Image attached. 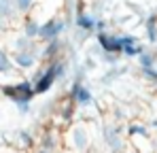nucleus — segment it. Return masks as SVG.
<instances>
[{"instance_id":"f257e3e1","label":"nucleus","mask_w":157,"mask_h":153,"mask_svg":"<svg viewBox=\"0 0 157 153\" xmlns=\"http://www.w3.org/2000/svg\"><path fill=\"white\" fill-rule=\"evenodd\" d=\"M66 75V62L64 60H53L47 66H43L40 70H36V75L32 76V85L36 94H45L51 89V85Z\"/></svg>"},{"instance_id":"f03ea898","label":"nucleus","mask_w":157,"mask_h":153,"mask_svg":"<svg viewBox=\"0 0 157 153\" xmlns=\"http://www.w3.org/2000/svg\"><path fill=\"white\" fill-rule=\"evenodd\" d=\"M2 94H4L6 98H11V100L15 102V106H17V104H21V102H30L36 92H34L32 81H19V83H15V85H4V87H2Z\"/></svg>"},{"instance_id":"7ed1b4c3","label":"nucleus","mask_w":157,"mask_h":153,"mask_svg":"<svg viewBox=\"0 0 157 153\" xmlns=\"http://www.w3.org/2000/svg\"><path fill=\"white\" fill-rule=\"evenodd\" d=\"M102 140L110 149V153L125 151V140L121 136V126H117V124H104V128H102Z\"/></svg>"},{"instance_id":"20e7f679","label":"nucleus","mask_w":157,"mask_h":153,"mask_svg":"<svg viewBox=\"0 0 157 153\" xmlns=\"http://www.w3.org/2000/svg\"><path fill=\"white\" fill-rule=\"evenodd\" d=\"M66 28H68V22H66V19H62V17H53V19H49V22L40 24V34H38V38H40L43 43L57 41V38L64 34Z\"/></svg>"},{"instance_id":"39448f33","label":"nucleus","mask_w":157,"mask_h":153,"mask_svg":"<svg viewBox=\"0 0 157 153\" xmlns=\"http://www.w3.org/2000/svg\"><path fill=\"white\" fill-rule=\"evenodd\" d=\"M96 43L102 47L104 53H117L123 55V45H121V34H113V32H98L96 34Z\"/></svg>"},{"instance_id":"423d86ee","label":"nucleus","mask_w":157,"mask_h":153,"mask_svg":"<svg viewBox=\"0 0 157 153\" xmlns=\"http://www.w3.org/2000/svg\"><path fill=\"white\" fill-rule=\"evenodd\" d=\"M70 100L75 104H78V106H91L94 104V94H91V89L85 83L72 81V85H70Z\"/></svg>"},{"instance_id":"0eeeda50","label":"nucleus","mask_w":157,"mask_h":153,"mask_svg":"<svg viewBox=\"0 0 157 153\" xmlns=\"http://www.w3.org/2000/svg\"><path fill=\"white\" fill-rule=\"evenodd\" d=\"M98 19L91 11H85V9H78V13L75 15V26L78 30L87 32V34H96L98 32Z\"/></svg>"},{"instance_id":"6e6552de","label":"nucleus","mask_w":157,"mask_h":153,"mask_svg":"<svg viewBox=\"0 0 157 153\" xmlns=\"http://www.w3.org/2000/svg\"><path fill=\"white\" fill-rule=\"evenodd\" d=\"M70 143L77 151H87L89 145H91V138H89V132L85 126H75L70 130Z\"/></svg>"},{"instance_id":"1a4fd4ad","label":"nucleus","mask_w":157,"mask_h":153,"mask_svg":"<svg viewBox=\"0 0 157 153\" xmlns=\"http://www.w3.org/2000/svg\"><path fill=\"white\" fill-rule=\"evenodd\" d=\"M38 49L34 51H15L11 57H13V64L19 68V70H30V68H34V64H36V60H38Z\"/></svg>"},{"instance_id":"9d476101","label":"nucleus","mask_w":157,"mask_h":153,"mask_svg":"<svg viewBox=\"0 0 157 153\" xmlns=\"http://www.w3.org/2000/svg\"><path fill=\"white\" fill-rule=\"evenodd\" d=\"M121 45H123V55L125 57H138L147 49V47L140 45L138 36H134V34H121Z\"/></svg>"},{"instance_id":"9b49d317","label":"nucleus","mask_w":157,"mask_h":153,"mask_svg":"<svg viewBox=\"0 0 157 153\" xmlns=\"http://www.w3.org/2000/svg\"><path fill=\"white\" fill-rule=\"evenodd\" d=\"M15 17H17L15 0H0V19L2 22H13Z\"/></svg>"},{"instance_id":"f8f14e48","label":"nucleus","mask_w":157,"mask_h":153,"mask_svg":"<svg viewBox=\"0 0 157 153\" xmlns=\"http://www.w3.org/2000/svg\"><path fill=\"white\" fill-rule=\"evenodd\" d=\"M136 60H138V68H140V70H144V68H155L157 66V53L151 51V49H144Z\"/></svg>"},{"instance_id":"ddd939ff","label":"nucleus","mask_w":157,"mask_h":153,"mask_svg":"<svg viewBox=\"0 0 157 153\" xmlns=\"http://www.w3.org/2000/svg\"><path fill=\"white\" fill-rule=\"evenodd\" d=\"M59 51H62V41L57 38V41H51V43H47V45H45V49H43V53H40V57L53 62V60L57 57V53H59Z\"/></svg>"},{"instance_id":"4468645a","label":"nucleus","mask_w":157,"mask_h":153,"mask_svg":"<svg viewBox=\"0 0 157 153\" xmlns=\"http://www.w3.org/2000/svg\"><path fill=\"white\" fill-rule=\"evenodd\" d=\"M125 73H128V66H110L104 73V76H102V83L104 85H110L115 79H119V76L125 75Z\"/></svg>"},{"instance_id":"2eb2a0df","label":"nucleus","mask_w":157,"mask_h":153,"mask_svg":"<svg viewBox=\"0 0 157 153\" xmlns=\"http://www.w3.org/2000/svg\"><path fill=\"white\" fill-rule=\"evenodd\" d=\"M24 34H26L28 38L36 41L38 34H40V24H38L36 19H32V17H28L26 22H24Z\"/></svg>"},{"instance_id":"dca6fc26","label":"nucleus","mask_w":157,"mask_h":153,"mask_svg":"<svg viewBox=\"0 0 157 153\" xmlns=\"http://www.w3.org/2000/svg\"><path fill=\"white\" fill-rule=\"evenodd\" d=\"M13 47H15V51H34L36 49V41H32V38H28L26 34H21V36L15 38Z\"/></svg>"},{"instance_id":"f3484780","label":"nucleus","mask_w":157,"mask_h":153,"mask_svg":"<svg viewBox=\"0 0 157 153\" xmlns=\"http://www.w3.org/2000/svg\"><path fill=\"white\" fill-rule=\"evenodd\" d=\"M128 134H130L132 138H138V136L140 138H149V128L144 126V124H136L134 121V124L128 126Z\"/></svg>"},{"instance_id":"a211bd4d","label":"nucleus","mask_w":157,"mask_h":153,"mask_svg":"<svg viewBox=\"0 0 157 153\" xmlns=\"http://www.w3.org/2000/svg\"><path fill=\"white\" fill-rule=\"evenodd\" d=\"M147 36H149V43L157 45V13H153L147 19Z\"/></svg>"},{"instance_id":"6ab92c4d","label":"nucleus","mask_w":157,"mask_h":153,"mask_svg":"<svg viewBox=\"0 0 157 153\" xmlns=\"http://www.w3.org/2000/svg\"><path fill=\"white\" fill-rule=\"evenodd\" d=\"M57 147V136L53 132H45L40 136V149H49V151H55Z\"/></svg>"},{"instance_id":"aec40b11","label":"nucleus","mask_w":157,"mask_h":153,"mask_svg":"<svg viewBox=\"0 0 157 153\" xmlns=\"http://www.w3.org/2000/svg\"><path fill=\"white\" fill-rule=\"evenodd\" d=\"M13 66H15V64H13V57H11L4 49H0V73L6 75V73L13 70Z\"/></svg>"},{"instance_id":"412c9836","label":"nucleus","mask_w":157,"mask_h":153,"mask_svg":"<svg viewBox=\"0 0 157 153\" xmlns=\"http://www.w3.org/2000/svg\"><path fill=\"white\" fill-rule=\"evenodd\" d=\"M15 136H17V145H19L21 149H28V147H32V143H34V138H32V134H30L28 130H19Z\"/></svg>"},{"instance_id":"4be33fe9","label":"nucleus","mask_w":157,"mask_h":153,"mask_svg":"<svg viewBox=\"0 0 157 153\" xmlns=\"http://www.w3.org/2000/svg\"><path fill=\"white\" fill-rule=\"evenodd\" d=\"M72 113H75V102L68 98V100L64 102V106H62V117H64V121H70Z\"/></svg>"},{"instance_id":"5701e85b","label":"nucleus","mask_w":157,"mask_h":153,"mask_svg":"<svg viewBox=\"0 0 157 153\" xmlns=\"http://www.w3.org/2000/svg\"><path fill=\"white\" fill-rule=\"evenodd\" d=\"M36 0H15V6H17V13H30L32 6H34Z\"/></svg>"},{"instance_id":"b1692460","label":"nucleus","mask_w":157,"mask_h":153,"mask_svg":"<svg viewBox=\"0 0 157 153\" xmlns=\"http://www.w3.org/2000/svg\"><path fill=\"white\" fill-rule=\"evenodd\" d=\"M104 64L108 66H119V60H121V55H117V53H102V57H100Z\"/></svg>"},{"instance_id":"393cba45","label":"nucleus","mask_w":157,"mask_h":153,"mask_svg":"<svg viewBox=\"0 0 157 153\" xmlns=\"http://www.w3.org/2000/svg\"><path fill=\"white\" fill-rule=\"evenodd\" d=\"M36 153H53V151H49V149H38Z\"/></svg>"},{"instance_id":"a878e982","label":"nucleus","mask_w":157,"mask_h":153,"mask_svg":"<svg viewBox=\"0 0 157 153\" xmlns=\"http://www.w3.org/2000/svg\"><path fill=\"white\" fill-rule=\"evenodd\" d=\"M130 153H136V151H130Z\"/></svg>"},{"instance_id":"bb28decb","label":"nucleus","mask_w":157,"mask_h":153,"mask_svg":"<svg viewBox=\"0 0 157 153\" xmlns=\"http://www.w3.org/2000/svg\"><path fill=\"white\" fill-rule=\"evenodd\" d=\"M155 68H157V66H155Z\"/></svg>"}]
</instances>
